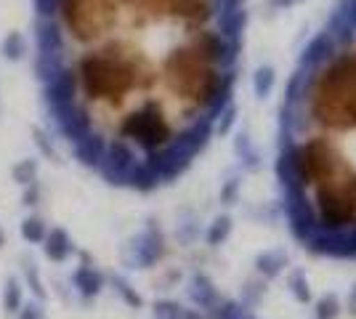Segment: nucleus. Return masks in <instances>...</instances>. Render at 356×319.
Returning a JSON list of instances; mask_svg holds the SVG:
<instances>
[{"label": "nucleus", "mask_w": 356, "mask_h": 319, "mask_svg": "<svg viewBox=\"0 0 356 319\" xmlns=\"http://www.w3.org/2000/svg\"><path fill=\"white\" fill-rule=\"evenodd\" d=\"M56 35L40 61L74 157L106 183L181 179L234 106L245 0H35Z\"/></svg>", "instance_id": "obj_1"}, {"label": "nucleus", "mask_w": 356, "mask_h": 319, "mask_svg": "<svg viewBox=\"0 0 356 319\" xmlns=\"http://www.w3.org/2000/svg\"><path fill=\"white\" fill-rule=\"evenodd\" d=\"M277 176L298 245L356 261V0H338L290 75Z\"/></svg>", "instance_id": "obj_2"}, {"label": "nucleus", "mask_w": 356, "mask_h": 319, "mask_svg": "<svg viewBox=\"0 0 356 319\" xmlns=\"http://www.w3.org/2000/svg\"><path fill=\"white\" fill-rule=\"evenodd\" d=\"M165 256V237L157 227H147L141 234H136L128 250L125 261L131 263V269H149Z\"/></svg>", "instance_id": "obj_3"}, {"label": "nucleus", "mask_w": 356, "mask_h": 319, "mask_svg": "<svg viewBox=\"0 0 356 319\" xmlns=\"http://www.w3.org/2000/svg\"><path fill=\"white\" fill-rule=\"evenodd\" d=\"M40 245H43L45 259L54 261V263H64V261H70L74 256L72 237L64 229H48V234H45V240Z\"/></svg>", "instance_id": "obj_4"}, {"label": "nucleus", "mask_w": 356, "mask_h": 319, "mask_svg": "<svg viewBox=\"0 0 356 319\" xmlns=\"http://www.w3.org/2000/svg\"><path fill=\"white\" fill-rule=\"evenodd\" d=\"M186 293H189V301L194 306H200V309H205V311H213L223 301L221 295H218V290H216V285L210 282L205 274H194Z\"/></svg>", "instance_id": "obj_5"}, {"label": "nucleus", "mask_w": 356, "mask_h": 319, "mask_svg": "<svg viewBox=\"0 0 356 319\" xmlns=\"http://www.w3.org/2000/svg\"><path fill=\"white\" fill-rule=\"evenodd\" d=\"M72 285L77 288V293L83 295V298H96L106 285V277L96 266H90V263H83V266H77L72 274Z\"/></svg>", "instance_id": "obj_6"}, {"label": "nucleus", "mask_w": 356, "mask_h": 319, "mask_svg": "<svg viewBox=\"0 0 356 319\" xmlns=\"http://www.w3.org/2000/svg\"><path fill=\"white\" fill-rule=\"evenodd\" d=\"M255 266H258V272L264 274L266 279H274V277H280V274L287 269V253H284L282 247H277V250H266L264 256H258Z\"/></svg>", "instance_id": "obj_7"}, {"label": "nucleus", "mask_w": 356, "mask_h": 319, "mask_svg": "<svg viewBox=\"0 0 356 319\" xmlns=\"http://www.w3.org/2000/svg\"><path fill=\"white\" fill-rule=\"evenodd\" d=\"M234 149H237V157L245 170L255 173V170L261 167V154H258V149H255L250 133H239L237 141H234Z\"/></svg>", "instance_id": "obj_8"}, {"label": "nucleus", "mask_w": 356, "mask_h": 319, "mask_svg": "<svg viewBox=\"0 0 356 319\" xmlns=\"http://www.w3.org/2000/svg\"><path fill=\"white\" fill-rule=\"evenodd\" d=\"M274 85H277V72H274V67H258L255 69V75H252V91L258 99H268L271 93H274Z\"/></svg>", "instance_id": "obj_9"}, {"label": "nucleus", "mask_w": 356, "mask_h": 319, "mask_svg": "<svg viewBox=\"0 0 356 319\" xmlns=\"http://www.w3.org/2000/svg\"><path fill=\"white\" fill-rule=\"evenodd\" d=\"M210 319H255L250 311V306L237 304V301H226L223 298L221 304L210 311Z\"/></svg>", "instance_id": "obj_10"}, {"label": "nucleus", "mask_w": 356, "mask_h": 319, "mask_svg": "<svg viewBox=\"0 0 356 319\" xmlns=\"http://www.w3.org/2000/svg\"><path fill=\"white\" fill-rule=\"evenodd\" d=\"M19 229H22V237H24L30 245H40L45 240V234H48V227H45V221L40 218V215H30V218H24Z\"/></svg>", "instance_id": "obj_11"}, {"label": "nucleus", "mask_w": 356, "mask_h": 319, "mask_svg": "<svg viewBox=\"0 0 356 319\" xmlns=\"http://www.w3.org/2000/svg\"><path fill=\"white\" fill-rule=\"evenodd\" d=\"M229 234H232V218H229V215H218L208 227V234H205V237H208L210 247H218V245H223L229 240Z\"/></svg>", "instance_id": "obj_12"}, {"label": "nucleus", "mask_w": 356, "mask_h": 319, "mask_svg": "<svg viewBox=\"0 0 356 319\" xmlns=\"http://www.w3.org/2000/svg\"><path fill=\"white\" fill-rule=\"evenodd\" d=\"M0 51H3V56H6L8 61L22 59V56H24V51H27V43H24L22 32H8V35H6V40H3V46H0Z\"/></svg>", "instance_id": "obj_13"}, {"label": "nucleus", "mask_w": 356, "mask_h": 319, "mask_svg": "<svg viewBox=\"0 0 356 319\" xmlns=\"http://www.w3.org/2000/svg\"><path fill=\"white\" fill-rule=\"evenodd\" d=\"M287 285H290V293L296 295V301H300V304L312 301V290H309V279H306V272H300V269H293V272H290V277H287Z\"/></svg>", "instance_id": "obj_14"}, {"label": "nucleus", "mask_w": 356, "mask_h": 319, "mask_svg": "<svg viewBox=\"0 0 356 319\" xmlns=\"http://www.w3.org/2000/svg\"><path fill=\"white\" fill-rule=\"evenodd\" d=\"M14 181L24 189V186H30V183L38 181V160H22V163H16L14 165Z\"/></svg>", "instance_id": "obj_15"}, {"label": "nucleus", "mask_w": 356, "mask_h": 319, "mask_svg": "<svg viewBox=\"0 0 356 319\" xmlns=\"http://www.w3.org/2000/svg\"><path fill=\"white\" fill-rule=\"evenodd\" d=\"M3 304H6V311L8 314H16L19 309H22V285H19V279H8V285H6V293H3Z\"/></svg>", "instance_id": "obj_16"}, {"label": "nucleus", "mask_w": 356, "mask_h": 319, "mask_svg": "<svg viewBox=\"0 0 356 319\" xmlns=\"http://www.w3.org/2000/svg\"><path fill=\"white\" fill-rule=\"evenodd\" d=\"M152 314H154V319H184L186 309L176 304V301H157L154 309H152Z\"/></svg>", "instance_id": "obj_17"}, {"label": "nucleus", "mask_w": 356, "mask_h": 319, "mask_svg": "<svg viewBox=\"0 0 356 319\" xmlns=\"http://www.w3.org/2000/svg\"><path fill=\"white\" fill-rule=\"evenodd\" d=\"M341 314V301H338V295H325V298H319L316 301V319H335Z\"/></svg>", "instance_id": "obj_18"}, {"label": "nucleus", "mask_w": 356, "mask_h": 319, "mask_svg": "<svg viewBox=\"0 0 356 319\" xmlns=\"http://www.w3.org/2000/svg\"><path fill=\"white\" fill-rule=\"evenodd\" d=\"M109 282L115 285V293H120V298H122L125 304H131V306H141V295H138V293H136V290L131 288V282H125L122 277H112Z\"/></svg>", "instance_id": "obj_19"}, {"label": "nucleus", "mask_w": 356, "mask_h": 319, "mask_svg": "<svg viewBox=\"0 0 356 319\" xmlns=\"http://www.w3.org/2000/svg\"><path fill=\"white\" fill-rule=\"evenodd\" d=\"M40 197H43V189H40V183H38V181L22 189V205H27V208H35Z\"/></svg>", "instance_id": "obj_20"}, {"label": "nucleus", "mask_w": 356, "mask_h": 319, "mask_svg": "<svg viewBox=\"0 0 356 319\" xmlns=\"http://www.w3.org/2000/svg\"><path fill=\"white\" fill-rule=\"evenodd\" d=\"M24 272H27V282H30L32 293H35L38 298H43V295H45V290H43V285L38 282V269L32 266V261H24Z\"/></svg>", "instance_id": "obj_21"}, {"label": "nucleus", "mask_w": 356, "mask_h": 319, "mask_svg": "<svg viewBox=\"0 0 356 319\" xmlns=\"http://www.w3.org/2000/svg\"><path fill=\"white\" fill-rule=\"evenodd\" d=\"M237 189H239V179H229V181L223 183L221 199L226 202V205H234V199H237Z\"/></svg>", "instance_id": "obj_22"}, {"label": "nucleus", "mask_w": 356, "mask_h": 319, "mask_svg": "<svg viewBox=\"0 0 356 319\" xmlns=\"http://www.w3.org/2000/svg\"><path fill=\"white\" fill-rule=\"evenodd\" d=\"M19 319H45V314L38 304H27L19 309Z\"/></svg>", "instance_id": "obj_23"}, {"label": "nucleus", "mask_w": 356, "mask_h": 319, "mask_svg": "<svg viewBox=\"0 0 356 319\" xmlns=\"http://www.w3.org/2000/svg\"><path fill=\"white\" fill-rule=\"evenodd\" d=\"M298 3H300V0H268V6H271L274 11H287V8H293Z\"/></svg>", "instance_id": "obj_24"}, {"label": "nucleus", "mask_w": 356, "mask_h": 319, "mask_svg": "<svg viewBox=\"0 0 356 319\" xmlns=\"http://www.w3.org/2000/svg\"><path fill=\"white\" fill-rule=\"evenodd\" d=\"M348 311H351V317H356V285L348 293Z\"/></svg>", "instance_id": "obj_25"}, {"label": "nucleus", "mask_w": 356, "mask_h": 319, "mask_svg": "<svg viewBox=\"0 0 356 319\" xmlns=\"http://www.w3.org/2000/svg\"><path fill=\"white\" fill-rule=\"evenodd\" d=\"M184 319H208V317H200V314H194V311H186Z\"/></svg>", "instance_id": "obj_26"}, {"label": "nucleus", "mask_w": 356, "mask_h": 319, "mask_svg": "<svg viewBox=\"0 0 356 319\" xmlns=\"http://www.w3.org/2000/svg\"><path fill=\"white\" fill-rule=\"evenodd\" d=\"M3 243H6V234H3V229H0V247H3Z\"/></svg>", "instance_id": "obj_27"}]
</instances>
